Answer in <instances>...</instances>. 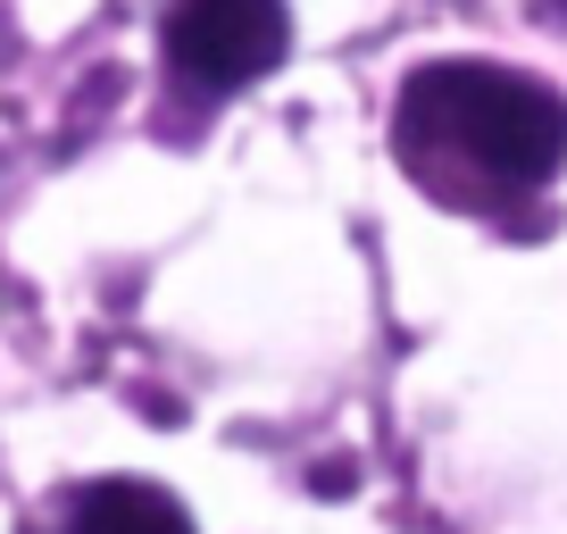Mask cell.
<instances>
[{
  "label": "cell",
  "mask_w": 567,
  "mask_h": 534,
  "mask_svg": "<svg viewBox=\"0 0 567 534\" xmlns=\"http://www.w3.org/2000/svg\"><path fill=\"white\" fill-rule=\"evenodd\" d=\"M401 151L434 193L517 201L559 176L567 160V101L534 75L501 68H417L401 92Z\"/></svg>",
  "instance_id": "obj_1"
},
{
  "label": "cell",
  "mask_w": 567,
  "mask_h": 534,
  "mask_svg": "<svg viewBox=\"0 0 567 534\" xmlns=\"http://www.w3.org/2000/svg\"><path fill=\"white\" fill-rule=\"evenodd\" d=\"M167 59L193 92H234L284 59V9L276 0H176Z\"/></svg>",
  "instance_id": "obj_2"
},
{
  "label": "cell",
  "mask_w": 567,
  "mask_h": 534,
  "mask_svg": "<svg viewBox=\"0 0 567 534\" xmlns=\"http://www.w3.org/2000/svg\"><path fill=\"white\" fill-rule=\"evenodd\" d=\"M68 534H193V517L159 484H92V493H75Z\"/></svg>",
  "instance_id": "obj_3"
}]
</instances>
